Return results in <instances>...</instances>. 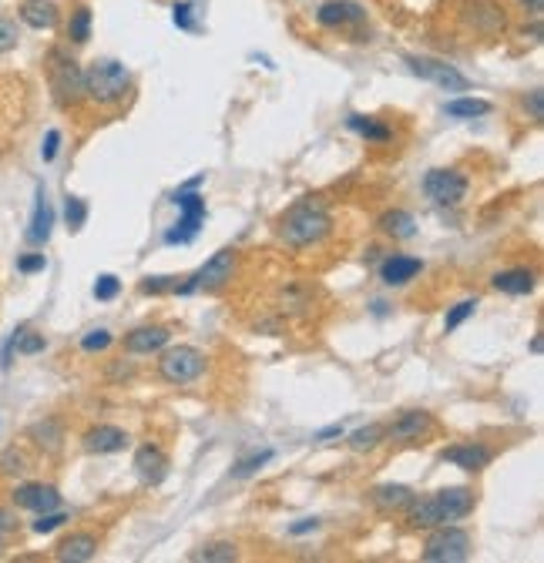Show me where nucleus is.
Returning a JSON list of instances; mask_svg holds the SVG:
<instances>
[{
	"mask_svg": "<svg viewBox=\"0 0 544 563\" xmlns=\"http://www.w3.org/2000/svg\"><path fill=\"white\" fill-rule=\"evenodd\" d=\"M202 372H205V356L198 352L196 345H172L158 359V376L172 385L196 383Z\"/></svg>",
	"mask_w": 544,
	"mask_h": 563,
	"instance_id": "nucleus-6",
	"label": "nucleus"
},
{
	"mask_svg": "<svg viewBox=\"0 0 544 563\" xmlns=\"http://www.w3.org/2000/svg\"><path fill=\"white\" fill-rule=\"evenodd\" d=\"M14 507L30 509V513H51V509H61V493L51 483H21L14 493Z\"/></svg>",
	"mask_w": 544,
	"mask_h": 563,
	"instance_id": "nucleus-12",
	"label": "nucleus"
},
{
	"mask_svg": "<svg viewBox=\"0 0 544 563\" xmlns=\"http://www.w3.org/2000/svg\"><path fill=\"white\" fill-rule=\"evenodd\" d=\"M534 282H538V275L531 272V269H507V272H498L490 278V286L498 292H504V295H531Z\"/></svg>",
	"mask_w": 544,
	"mask_h": 563,
	"instance_id": "nucleus-23",
	"label": "nucleus"
},
{
	"mask_svg": "<svg viewBox=\"0 0 544 563\" xmlns=\"http://www.w3.org/2000/svg\"><path fill=\"white\" fill-rule=\"evenodd\" d=\"M14 349L21 352V356H38V352H44V345H47V339H44L41 332L28 329V326H21V329H14Z\"/></svg>",
	"mask_w": 544,
	"mask_h": 563,
	"instance_id": "nucleus-31",
	"label": "nucleus"
},
{
	"mask_svg": "<svg viewBox=\"0 0 544 563\" xmlns=\"http://www.w3.org/2000/svg\"><path fill=\"white\" fill-rule=\"evenodd\" d=\"M17 530V520H14V513L11 509H0V547L7 543V536Z\"/></svg>",
	"mask_w": 544,
	"mask_h": 563,
	"instance_id": "nucleus-45",
	"label": "nucleus"
},
{
	"mask_svg": "<svg viewBox=\"0 0 544 563\" xmlns=\"http://www.w3.org/2000/svg\"><path fill=\"white\" fill-rule=\"evenodd\" d=\"M406 64H410V70H414L417 78L437 84L447 95H464V91H471V81H467L457 68H450L447 61H437V57H427V54H406Z\"/></svg>",
	"mask_w": 544,
	"mask_h": 563,
	"instance_id": "nucleus-7",
	"label": "nucleus"
},
{
	"mask_svg": "<svg viewBox=\"0 0 544 563\" xmlns=\"http://www.w3.org/2000/svg\"><path fill=\"white\" fill-rule=\"evenodd\" d=\"M0 467H4V473H24L28 469V460H24V453H17V450H7V453L0 456Z\"/></svg>",
	"mask_w": 544,
	"mask_h": 563,
	"instance_id": "nucleus-40",
	"label": "nucleus"
},
{
	"mask_svg": "<svg viewBox=\"0 0 544 563\" xmlns=\"http://www.w3.org/2000/svg\"><path fill=\"white\" fill-rule=\"evenodd\" d=\"M383 440H387V426H383V423H370V426H360L349 436V450H353V453H370V450H377Z\"/></svg>",
	"mask_w": 544,
	"mask_h": 563,
	"instance_id": "nucleus-28",
	"label": "nucleus"
},
{
	"mask_svg": "<svg viewBox=\"0 0 544 563\" xmlns=\"http://www.w3.org/2000/svg\"><path fill=\"white\" fill-rule=\"evenodd\" d=\"M51 228H54V208L47 205V195H44V188H38V198H34V215H30V228H28V242L44 245V242L51 238Z\"/></svg>",
	"mask_w": 544,
	"mask_h": 563,
	"instance_id": "nucleus-22",
	"label": "nucleus"
},
{
	"mask_svg": "<svg viewBox=\"0 0 544 563\" xmlns=\"http://www.w3.org/2000/svg\"><path fill=\"white\" fill-rule=\"evenodd\" d=\"M440 460L467 469V473H477V469H484L494 460V453H490L484 443H454V446H447L444 453H440Z\"/></svg>",
	"mask_w": 544,
	"mask_h": 563,
	"instance_id": "nucleus-16",
	"label": "nucleus"
},
{
	"mask_svg": "<svg viewBox=\"0 0 544 563\" xmlns=\"http://www.w3.org/2000/svg\"><path fill=\"white\" fill-rule=\"evenodd\" d=\"M57 148H61V131H57V128H51V131L44 135V148H41V158H44V161H54V158H57Z\"/></svg>",
	"mask_w": 544,
	"mask_h": 563,
	"instance_id": "nucleus-41",
	"label": "nucleus"
},
{
	"mask_svg": "<svg viewBox=\"0 0 544 563\" xmlns=\"http://www.w3.org/2000/svg\"><path fill=\"white\" fill-rule=\"evenodd\" d=\"M61 523H68V513L51 509V513H38V520L30 523V530H34V534H51V530H57Z\"/></svg>",
	"mask_w": 544,
	"mask_h": 563,
	"instance_id": "nucleus-37",
	"label": "nucleus"
},
{
	"mask_svg": "<svg viewBox=\"0 0 544 563\" xmlns=\"http://www.w3.org/2000/svg\"><path fill=\"white\" fill-rule=\"evenodd\" d=\"M236 248H222V252H215L202 269H198L192 278H196V289H205V292H219L225 289L229 282H232V272H236Z\"/></svg>",
	"mask_w": 544,
	"mask_h": 563,
	"instance_id": "nucleus-10",
	"label": "nucleus"
},
{
	"mask_svg": "<svg viewBox=\"0 0 544 563\" xmlns=\"http://www.w3.org/2000/svg\"><path fill=\"white\" fill-rule=\"evenodd\" d=\"M524 7H531V11L538 14V11H541V0H524Z\"/></svg>",
	"mask_w": 544,
	"mask_h": 563,
	"instance_id": "nucleus-48",
	"label": "nucleus"
},
{
	"mask_svg": "<svg viewBox=\"0 0 544 563\" xmlns=\"http://www.w3.org/2000/svg\"><path fill=\"white\" fill-rule=\"evenodd\" d=\"M410 513H406V526L414 530H433V526H444V523L464 520L471 517L474 509V490L467 486H450V490H440V493H431L410 503Z\"/></svg>",
	"mask_w": 544,
	"mask_h": 563,
	"instance_id": "nucleus-2",
	"label": "nucleus"
},
{
	"mask_svg": "<svg viewBox=\"0 0 544 563\" xmlns=\"http://www.w3.org/2000/svg\"><path fill=\"white\" fill-rule=\"evenodd\" d=\"M17 44H21V28H17V21L7 14H0V54L14 51Z\"/></svg>",
	"mask_w": 544,
	"mask_h": 563,
	"instance_id": "nucleus-35",
	"label": "nucleus"
},
{
	"mask_svg": "<svg viewBox=\"0 0 544 563\" xmlns=\"http://www.w3.org/2000/svg\"><path fill=\"white\" fill-rule=\"evenodd\" d=\"M420 557L427 563H464L471 557V536L461 526H433Z\"/></svg>",
	"mask_w": 544,
	"mask_h": 563,
	"instance_id": "nucleus-5",
	"label": "nucleus"
},
{
	"mask_svg": "<svg viewBox=\"0 0 544 563\" xmlns=\"http://www.w3.org/2000/svg\"><path fill=\"white\" fill-rule=\"evenodd\" d=\"M168 469H172V463H168V456L162 446H155V443L138 446V453H135V473H138V480L145 483V486L165 483Z\"/></svg>",
	"mask_w": 544,
	"mask_h": 563,
	"instance_id": "nucleus-13",
	"label": "nucleus"
},
{
	"mask_svg": "<svg viewBox=\"0 0 544 563\" xmlns=\"http://www.w3.org/2000/svg\"><path fill=\"white\" fill-rule=\"evenodd\" d=\"M64 221H68L71 232H81L84 221H88V202L68 195V198H64Z\"/></svg>",
	"mask_w": 544,
	"mask_h": 563,
	"instance_id": "nucleus-33",
	"label": "nucleus"
},
{
	"mask_svg": "<svg viewBox=\"0 0 544 563\" xmlns=\"http://www.w3.org/2000/svg\"><path fill=\"white\" fill-rule=\"evenodd\" d=\"M431 433H433L431 412L410 410V412H404V416H397L390 426H387V440L406 446V443H420L423 436H431Z\"/></svg>",
	"mask_w": 544,
	"mask_h": 563,
	"instance_id": "nucleus-11",
	"label": "nucleus"
},
{
	"mask_svg": "<svg viewBox=\"0 0 544 563\" xmlns=\"http://www.w3.org/2000/svg\"><path fill=\"white\" fill-rule=\"evenodd\" d=\"M192 11H196L192 4H175V11H172V14H175V28L196 30V24H192Z\"/></svg>",
	"mask_w": 544,
	"mask_h": 563,
	"instance_id": "nucleus-44",
	"label": "nucleus"
},
{
	"mask_svg": "<svg viewBox=\"0 0 544 563\" xmlns=\"http://www.w3.org/2000/svg\"><path fill=\"white\" fill-rule=\"evenodd\" d=\"M316 21L330 30H343L349 24H363L366 11H363L360 4H353V0H326V4H320V11H316Z\"/></svg>",
	"mask_w": 544,
	"mask_h": 563,
	"instance_id": "nucleus-14",
	"label": "nucleus"
},
{
	"mask_svg": "<svg viewBox=\"0 0 544 563\" xmlns=\"http://www.w3.org/2000/svg\"><path fill=\"white\" fill-rule=\"evenodd\" d=\"M91 24H95L91 7H74V11H71V21H68V41L88 44L91 41Z\"/></svg>",
	"mask_w": 544,
	"mask_h": 563,
	"instance_id": "nucleus-30",
	"label": "nucleus"
},
{
	"mask_svg": "<svg viewBox=\"0 0 544 563\" xmlns=\"http://www.w3.org/2000/svg\"><path fill=\"white\" fill-rule=\"evenodd\" d=\"M377 228L393 242H406V238L417 235V219L410 211H404V208H390V211H383L377 219Z\"/></svg>",
	"mask_w": 544,
	"mask_h": 563,
	"instance_id": "nucleus-21",
	"label": "nucleus"
},
{
	"mask_svg": "<svg viewBox=\"0 0 544 563\" xmlns=\"http://www.w3.org/2000/svg\"><path fill=\"white\" fill-rule=\"evenodd\" d=\"M347 128L349 131H356L363 141H373V145H387V141L393 137L390 124L380 121V118H370V114H349Z\"/></svg>",
	"mask_w": 544,
	"mask_h": 563,
	"instance_id": "nucleus-25",
	"label": "nucleus"
},
{
	"mask_svg": "<svg viewBox=\"0 0 544 563\" xmlns=\"http://www.w3.org/2000/svg\"><path fill=\"white\" fill-rule=\"evenodd\" d=\"M172 343V332L165 326H138L125 335V349L131 356H152V352H162L165 345Z\"/></svg>",
	"mask_w": 544,
	"mask_h": 563,
	"instance_id": "nucleus-17",
	"label": "nucleus"
},
{
	"mask_svg": "<svg viewBox=\"0 0 544 563\" xmlns=\"http://www.w3.org/2000/svg\"><path fill=\"white\" fill-rule=\"evenodd\" d=\"M188 560L196 563H232L239 560V547L236 543H229V540H212L205 547H198L188 553Z\"/></svg>",
	"mask_w": 544,
	"mask_h": 563,
	"instance_id": "nucleus-26",
	"label": "nucleus"
},
{
	"mask_svg": "<svg viewBox=\"0 0 544 563\" xmlns=\"http://www.w3.org/2000/svg\"><path fill=\"white\" fill-rule=\"evenodd\" d=\"M128 91H131V70L121 61L105 57V61H95V64L84 68V97L101 104V108L121 104Z\"/></svg>",
	"mask_w": 544,
	"mask_h": 563,
	"instance_id": "nucleus-3",
	"label": "nucleus"
},
{
	"mask_svg": "<svg viewBox=\"0 0 544 563\" xmlns=\"http://www.w3.org/2000/svg\"><path fill=\"white\" fill-rule=\"evenodd\" d=\"M524 111L531 114V121H541L544 118V95L541 91H531V95L524 97Z\"/></svg>",
	"mask_w": 544,
	"mask_h": 563,
	"instance_id": "nucleus-43",
	"label": "nucleus"
},
{
	"mask_svg": "<svg viewBox=\"0 0 544 563\" xmlns=\"http://www.w3.org/2000/svg\"><path fill=\"white\" fill-rule=\"evenodd\" d=\"M474 312H477V299H464V302H457L454 309H450V312H447L444 329H447V332H454L457 326H464L467 319L474 316Z\"/></svg>",
	"mask_w": 544,
	"mask_h": 563,
	"instance_id": "nucleus-34",
	"label": "nucleus"
},
{
	"mask_svg": "<svg viewBox=\"0 0 544 563\" xmlns=\"http://www.w3.org/2000/svg\"><path fill=\"white\" fill-rule=\"evenodd\" d=\"M47 81L61 108H78L84 101V68L64 51H51L47 57Z\"/></svg>",
	"mask_w": 544,
	"mask_h": 563,
	"instance_id": "nucleus-4",
	"label": "nucleus"
},
{
	"mask_svg": "<svg viewBox=\"0 0 544 563\" xmlns=\"http://www.w3.org/2000/svg\"><path fill=\"white\" fill-rule=\"evenodd\" d=\"M333 232V215L322 198H299L276 219V238L289 248L320 245Z\"/></svg>",
	"mask_w": 544,
	"mask_h": 563,
	"instance_id": "nucleus-1",
	"label": "nucleus"
},
{
	"mask_svg": "<svg viewBox=\"0 0 544 563\" xmlns=\"http://www.w3.org/2000/svg\"><path fill=\"white\" fill-rule=\"evenodd\" d=\"M17 17H21V24L34 30H51L61 24V11H57L54 0H21Z\"/></svg>",
	"mask_w": 544,
	"mask_h": 563,
	"instance_id": "nucleus-19",
	"label": "nucleus"
},
{
	"mask_svg": "<svg viewBox=\"0 0 544 563\" xmlns=\"http://www.w3.org/2000/svg\"><path fill=\"white\" fill-rule=\"evenodd\" d=\"M423 195L431 198L433 205L454 208L461 205L464 195H467V178H464V171H457V168H433V171H427V178H423Z\"/></svg>",
	"mask_w": 544,
	"mask_h": 563,
	"instance_id": "nucleus-8",
	"label": "nucleus"
},
{
	"mask_svg": "<svg viewBox=\"0 0 544 563\" xmlns=\"http://www.w3.org/2000/svg\"><path fill=\"white\" fill-rule=\"evenodd\" d=\"M272 456H276L272 450H255V453L242 456V460H236V467H232V476H236V480H246L252 473H259Z\"/></svg>",
	"mask_w": 544,
	"mask_h": 563,
	"instance_id": "nucleus-32",
	"label": "nucleus"
},
{
	"mask_svg": "<svg viewBox=\"0 0 544 563\" xmlns=\"http://www.w3.org/2000/svg\"><path fill=\"white\" fill-rule=\"evenodd\" d=\"M145 295H158V292H175V278H145L141 282Z\"/></svg>",
	"mask_w": 544,
	"mask_h": 563,
	"instance_id": "nucleus-42",
	"label": "nucleus"
},
{
	"mask_svg": "<svg viewBox=\"0 0 544 563\" xmlns=\"http://www.w3.org/2000/svg\"><path fill=\"white\" fill-rule=\"evenodd\" d=\"M30 440L38 443L41 450H47V453H57L61 443H64L61 423H57V419H41V423H34V426H30Z\"/></svg>",
	"mask_w": 544,
	"mask_h": 563,
	"instance_id": "nucleus-27",
	"label": "nucleus"
},
{
	"mask_svg": "<svg viewBox=\"0 0 544 563\" xmlns=\"http://www.w3.org/2000/svg\"><path fill=\"white\" fill-rule=\"evenodd\" d=\"M336 436H343V426L336 423V426H326V429H320L316 433V440H336Z\"/></svg>",
	"mask_w": 544,
	"mask_h": 563,
	"instance_id": "nucleus-47",
	"label": "nucleus"
},
{
	"mask_svg": "<svg viewBox=\"0 0 544 563\" xmlns=\"http://www.w3.org/2000/svg\"><path fill=\"white\" fill-rule=\"evenodd\" d=\"M81 446L84 453H118V450L128 446V433L121 426H112V423H98V426H91L81 436Z\"/></svg>",
	"mask_w": 544,
	"mask_h": 563,
	"instance_id": "nucleus-15",
	"label": "nucleus"
},
{
	"mask_svg": "<svg viewBox=\"0 0 544 563\" xmlns=\"http://www.w3.org/2000/svg\"><path fill=\"white\" fill-rule=\"evenodd\" d=\"M95 553H98V536L88 534V530L68 534L54 547V557L61 563H88V560H95Z\"/></svg>",
	"mask_w": 544,
	"mask_h": 563,
	"instance_id": "nucleus-18",
	"label": "nucleus"
},
{
	"mask_svg": "<svg viewBox=\"0 0 544 563\" xmlns=\"http://www.w3.org/2000/svg\"><path fill=\"white\" fill-rule=\"evenodd\" d=\"M420 272H423V261L414 259V255H390V259L380 265L383 286H393V289H400V286H406V282H414Z\"/></svg>",
	"mask_w": 544,
	"mask_h": 563,
	"instance_id": "nucleus-20",
	"label": "nucleus"
},
{
	"mask_svg": "<svg viewBox=\"0 0 544 563\" xmlns=\"http://www.w3.org/2000/svg\"><path fill=\"white\" fill-rule=\"evenodd\" d=\"M17 269H21L24 275L44 272V269H47V259H44L41 252H28V255H21V259H17Z\"/></svg>",
	"mask_w": 544,
	"mask_h": 563,
	"instance_id": "nucleus-39",
	"label": "nucleus"
},
{
	"mask_svg": "<svg viewBox=\"0 0 544 563\" xmlns=\"http://www.w3.org/2000/svg\"><path fill=\"white\" fill-rule=\"evenodd\" d=\"M112 343H114V335L108 329H91L81 339V349H84V352H105V349H108Z\"/></svg>",
	"mask_w": 544,
	"mask_h": 563,
	"instance_id": "nucleus-36",
	"label": "nucleus"
},
{
	"mask_svg": "<svg viewBox=\"0 0 544 563\" xmlns=\"http://www.w3.org/2000/svg\"><path fill=\"white\" fill-rule=\"evenodd\" d=\"M175 205H179L181 219L179 225L165 235L168 245H185V242H192L202 228V221H205V198L196 192H179L175 195Z\"/></svg>",
	"mask_w": 544,
	"mask_h": 563,
	"instance_id": "nucleus-9",
	"label": "nucleus"
},
{
	"mask_svg": "<svg viewBox=\"0 0 544 563\" xmlns=\"http://www.w3.org/2000/svg\"><path fill=\"white\" fill-rule=\"evenodd\" d=\"M370 500H373V507L383 509V513H397V509H406L414 503V490H410V486H400V483H383V486H377V490L370 493Z\"/></svg>",
	"mask_w": 544,
	"mask_h": 563,
	"instance_id": "nucleus-24",
	"label": "nucleus"
},
{
	"mask_svg": "<svg viewBox=\"0 0 544 563\" xmlns=\"http://www.w3.org/2000/svg\"><path fill=\"white\" fill-rule=\"evenodd\" d=\"M444 111L450 114V118L474 121V118H484V114H490V104H488V101H481V97H454V101H447Z\"/></svg>",
	"mask_w": 544,
	"mask_h": 563,
	"instance_id": "nucleus-29",
	"label": "nucleus"
},
{
	"mask_svg": "<svg viewBox=\"0 0 544 563\" xmlns=\"http://www.w3.org/2000/svg\"><path fill=\"white\" fill-rule=\"evenodd\" d=\"M118 292H121V282L114 275H98V282H95V299L98 302H112Z\"/></svg>",
	"mask_w": 544,
	"mask_h": 563,
	"instance_id": "nucleus-38",
	"label": "nucleus"
},
{
	"mask_svg": "<svg viewBox=\"0 0 544 563\" xmlns=\"http://www.w3.org/2000/svg\"><path fill=\"white\" fill-rule=\"evenodd\" d=\"M316 526H320L316 520H299L296 526H289V534H293V536H303V534H309V530H316Z\"/></svg>",
	"mask_w": 544,
	"mask_h": 563,
	"instance_id": "nucleus-46",
	"label": "nucleus"
}]
</instances>
